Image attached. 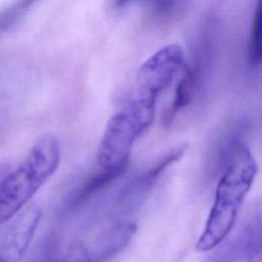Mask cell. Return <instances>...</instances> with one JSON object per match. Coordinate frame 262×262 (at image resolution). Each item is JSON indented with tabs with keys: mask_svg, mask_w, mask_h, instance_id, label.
Returning a JSON list of instances; mask_svg holds the SVG:
<instances>
[{
	"mask_svg": "<svg viewBox=\"0 0 262 262\" xmlns=\"http://www.w3.org/2000/svg\"><path fill=\"white\" fill-rule=\"evenodd\" d=\"M257 172V162L247 145L238 144L231 149L217 183L204 230L195 244L198 252H209L227 237Z\"/></svg>",
	"mask_w": 262,
	"mask_h": 262,
	"instance_id": "cell-1",
	"label": "cell"
},
{
	"mask_svg": "<svg viewBox=\"0 0 262 262\" xmlns=\"http://www.w3.org/2000/svg\"><path fill=\"white\" fill-rule=\"evenodd\" d=\"M60 146L53 135L40 138L0 182V225L16 216L55 173Z\"/></svg>",
	"mask_w": 262,
	"mask_h": 262,
	"instance_id": "cell-2",
	"label": "cell"
},
{
	"mask_svg": "<svg viewBox=\"0 0 262 262\" xmlns=\"http://www.w3.org/2000/svg\"><path fill=\"white\" fill-rule=\"evenodd\" d=\"M157 100L135 94L127 105L112 116L96 152L99 171L117 177L125 172L135 142L154 123Z\"/></svg>",
	"mask_w": 262,
	"mask_h": 262,
	"instance_id": "cell-3",
	"label": "cell"
},
{
	"mask_svg": "<svg viewBox=\"0 0 262 262\" xmlns=\"http://www.w3.org/2000/svg\"><path fill=\"white\" fill-rule=\"evenodd\" d=\"M217 32L218 20L216 15L207 13L199 25L193 41L191 59L179 80L173 101L166 113L165 121L171 122L176 114L191 101L206 79L216 52Z\"/></svg>",
	"mask_w": 262,
	"mask_h": 262,
	"instance_id": "cell-4",
	"label": "cell"
},
{
	"mask_svg": "<svg viewBox=\"0 0 262 262\" xmlns=\"http://www.w3.org/2000/svg\"><path fill=\"white\" fill-rule=\"evenodd\" d=\"M184 66L185 58L181 47L176 44L162 47L138 69L136 94L158 99Z\"/></svg>",
	"mask_w": 262,
	"mask_h": 262,
	"instance_id": "cell-5",
	"label": "cell"
},
{
	"mask_svg": "<svg viewBox=\"0 0 262 262\" xmlns=\"http://www.w3.org/2000/svg\"><path fill=\"white\" fill-rule=\"evenodd\" d=\"M37 205L26 206L0 238V262H19L26 254L41 220Z\"/></svg>",
	"mask_w": 262,
	"mask_h": 262,
	"instance_id": "cell-6",
	"label": "cell"
},
{
	"mask_svg": "<svg viewBox=\"0 0 262 262\" xmlns=\"http://www.w3.org/2000/svg\"><path fill=\"white\" fill-rule=\"evenodd\" d=\"M261 34H262V12L260 0H258L249 34L248 42V56L249 61L253 67H258L261 61L262 56V46H261Z\"/></svg>",
	"mask_w": 262,
	"mask_h": 262,
	"instance_id": "cell-7",
	"label": "cell"
},
{
	"mask_svg": "<svg viewBox=\"0 0 262 262\" xmlns=\"http://www.w3.org/2000/svg\"><path fill=\"white\" fill-rule=\"evenodd\" d=\"M38 0H17L0 13V32L13 26Z\"/></svg>",
	"mask_w": 262,
	"mask_h": 262,
	"instance_id": "cell-8",
	"label": "cell"
},
{
	"mask_svg": "<svg viewBox=\"0 0 262 262\" xmlns=\"http://www.w3.org/2000/svg\"><path fill=\"white\" fill-rule=\"evenodd\" d=\"M186 0H150L151 9L158 16L165 17L176 13Z\"/></svg>",
	"mask_w": 262,
	"mask_h": 262,
	"instance_id": "cell-9",
	"label": "cell"
},
{
	"mask_svg": "<svg viewBox=\"0 0 262 262\" xmlns=\"http://www.w3.org/2000/svg\"><path fill=\"white\" fill-rule=\"evenodd\" d=\"M133 1H135V0H112V7L114 9H122V8L128 6Z\"/></svg>",
	"mask_w": 262,
	"mask_h": 262,
	"instance_id": "cell-10",
	"label": "cell"
}]
</instances>
